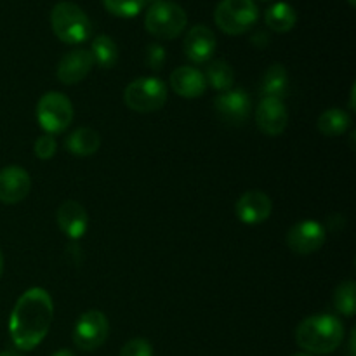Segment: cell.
<instances>
[{
	"label": "cell",
	"instance_id": "cell-18",
	"mask_svg": "<svg viewBox=\"0 0 356 356\" xmlns=\"http://www.w3.org/2000/svg\"><path fill=\"white\" fill-rule=\"evenodd\" d=\"M65 146L73 156H90L99 149L101 138L94 129L80 127L66 138Z\"/></svg>",
	"mask_w": 356,
	"mask_h": 356
},
{
	"label": "cell",
	"instance_id": "cell-21",
	"mask_svg": "<svg viewBox=\"0 0 356 356\" xmlns=\"http://www.w3.org/2000/svg\"><path fill=\"white\" fill-rule=\"evenodd\" d=\"M264 21H266V26L273 30L275 33H287L296 26L298 14L291 3L277 2L266 10Z\"/></svg>",
	"mask_w": 356,
	"mask_h": 356
},
{
	"label": "cell",
	"instance_id": "cell-13",
	"mask_svg": "<svg viewBox=\"0 0 356 356\" xmlns=\"http://www.w3.org/2000/svg\"><path fill=\"white\" fill-rule=\"evenodd\" d=\"M31 190V177L23 167L7 165L0 170V202L14 205L23 202Z\"/></svg>",
	"mask_w": 356,
	"mask_h": 356
},
{
	"label": "cell",
	"instance_id": "cell-23",
	"mask_svg": "<svg viewBox=\"0 0 356 356\" xmlns=\"http://www.w3.org/2000/svg\"><path fill=\"white\" fill-rule=\"evenodd\" d=\"M205 82L216 90H226L232 89L233 82H235V73H233L232 65L225 61V59H216L211 65L207 66V72H205Z\"/></svg>",
	"mask_w": 356,
	"mask_h": 356
},
{
	"label": "cell",
	"instance_id": "cell-16",
	"mask_svg": "<svg viewBox=\"0 0 356 356\" xmlns=\"http://www.w3.org/2000/svg\"><path fill=\"white\" fill-rule=\"evenodd\" d=\"M56 219H58L59 229L72 240H80L89 229V214L83 205L75 200L63 202L59 205Z\"/></svg>",
	"mask_w": 356,
	"mask_h": 356
},
{
	"label": "cell",
	"instance_id": "cell-20",
	"mask_svg": "<svg viewBox=\"0 0 356 356\" xmlns=\"http://www.w3.org/2000/svg\"><path fill=\"white\" fill-rule=\"evenodd\" d=\"M316 127H318L320 134H323L325 138H337L351 127V117L341 108H330L320 115L316 120Z\"/></svg>",
	"mask_w": 356,
	"mask_h": 356
},
{
	"label": "cell",
	"instance_id": "cell-9",
	"mask_svg": "<svg viewBox=\"0 0 356 356\" xmlns=\"http://www.w3.org/2000/svg\"><path fill=\"white\" fill-rule=\"evenodd\" d=\"M327 232L320 222L313 219H305L292 226L287 232V245L289 249L299 256H308V254L318 252L325 243Z\"/></svg>",
	"mask_w": 356,
	"mask_h": 356
},
{
	"label": "cell",
	"instance_id": "cell-24",
	"mask_svg": "<svg viewBox=\"0 0 356 356\" xmlns=\"http://www.w3.org/2000/svg\"><path fill=\"white\" fill-rule=\"evenodd\" d=\"M334 308L344 316H353L356 312V285L355 282H343L334 292Z\"/></svg>",
	"mask_w": 356,
	"mask_h": 356
},
{
	"label": "cell",
	"instance_id": "cell-2",
	"mask_svg": "<svg viewBox=\"0 0 356 356\" xmlns=\"http://www.w3.org/2000/svg\"><path fill=\"white\" fill-rule=\"evenodd\" d=\"M344 341V325L334 315H313L296 329V343L309 355L334 353Z\"/></svg>",
	"mask_w": 356,
	"mask_h": 356
},
{
	"label": "cell",
	"instance_id": "cell-26",
	"mask_svg": "<svg viewBox=\"0 0 356 356\" xmlns=\"http://www.w3.org/2000/svg\"><path fill=\"white\" fill-rule=\"evenodd\" d=\"M33 152L37 159L51 160L56 155V152H58V143H56V139L52 136L44 134L35 141Z\"/></svg>",
	"mask_w": 356,
	"mask_h": 356
},
{
	"label": "cell",
	"instance_id": "cell-22",
	"mask_svg": "<svg viewBox=\"0 0 356 356\" xmlns=\"http://www.w3.org/2000/svg\"><path fill=\"white\" fill-rule=\"evenodd\" d=\"M90 54H92L94 63L104 70L113 68L118 61V47L113 42V38L108 37V35H97L94 38Z\"/></svg>",
	"mask_w": 356,
	"mask_h": 356
},
{
	"label": "cell",
	"instance_id": "cell-34",
	"mask_svg": "<svg viewBox=\"0 0 356 356\" xmlns=\"http://www.w3.org/2000/svg\"><path fill=\"white\" fill-rule=\"evenodd\" d=\"M145 2H152V3H155V2H162V0H145Z\"/></svg>",
	"mask_w": 356,
	"mask_h": 356
},
{
	"label": "cell",
	"instance_id": "cell-8",
	"mask_svg": "<svg viewBox=\"0 0 356 356\" xmlns=\"http://www.w3.org/2000/svg\"><path fill=\"white\" fill-rule=\"evenodd\" d=\"M110 332L106 315L97 309H90L80 315L73 329V343L80 351H94L104 344Z\"/></svg>",
	"mask_w": 356,
	"mask_h": 356
},
{
	"label": "cell",
	"instance_id": "cell-11",
	"mask_svg": "<svg viewBox=\"0 0 356 356\" xmlns=\"http://www.w3.org/2000/svg\"><path fill=\"white\" fill-rule=\"evenodd\" d=\"M256 124L264 136L277 138L284 134L289 124V113L284 101L275 99V97H263L256 110Z\"/></svg>",
	"mask_w": 356,
	"mask_h": 356
},
{
	"label": "cell",
	"instance_id": "cell-35",
	"mask_svg": "<svg viewBox=\"0 0 356 356\" xmlns=\"http://www.w3.org/2000/svg\"><path fill=\"white\" fill-rule=\"evenodd\" d=\"M263 2H268V0H263Z\"/></svg>",
	"mask_w": 356,
	"mask_h": 356
},
{
	"label": "cell",
	"instance_id": "cell-5",
	"mask_svg": "<svg viewBox=\"0 0 356 356\" xmlns=\"http://www.w3.org/2000/svg\"><path fill=\"white\" fill-rule=\"evenodd\" d=\"M259 10L254 0H221L214 10L219 30L228 35H242L257 23Z\"/></svg>",
	"mask_w": 356,
	"mask_h": 356
},
{
	"label": "cell",
	"instance_id": "cell-30",
	"mask_svg": "<svg viewBox=\"0 0 356 356\" xmlns=\"http://www.w3.org/2000/svg\"><path fill=\"white\" fill-rule=\"evenodd\" d=\"M0 356H21V355L16 353V351H2Z\"/></svg>",
	"mask_w": 356,
	"mask_h": 356
},
{
	"label": "cell",
	"instance_id": "cell-29",
	"mask_svg": "<svg viewBox=\"0 0 356 356\" xmlns=\"http://www.w3.org/2000/svg\"><path fill=\"white\" fill-rule=\"evenodd\" d=\"M52 356H75V355H73V351L70 350H58Z\"/></svg>",
	"mask_w": 356,
	"mask_h": 356
},
{
	"label": "cell",
	"instance_id": "cell-6",
	"mask_svg": "<svg viewBox=\"0 0 356 356\" xmlns=\"http://www.w3.org/2000/svg\"><path fill=\"white\" fill-rule=\"evenodd\" d=\"M124 101L138 113H152L167 103V86L156 76H141L125 87Z\"/></svg>",
	"mask_w": 356,
	"mask_h": 356
},
{
	"label": "cell",
	"instance_id": "cell-25",
	"mask_svg": "<svg viewBox=\"0 0 356 356\" xmlns=\"http://www.w3.org/2000/svg\"><path fill=\"white\" fill-rule=\"evenodd\" d=\"M145 0H103L104 9L117 17H136L145 9Z\"/></svg>",
	"mask_w": 356,
	"mask_h": 356
},
{
	"label": "cell",
	"instance_id": "cell-10",
	"mask_svg": "<svg viewBox=\"0 0 356 356\" xmlns=\"http://www.w3.org/2000/svg\"><path fill=\"white\" fill-rule=\"evenodd\" d=\"M214 108L218 117L229 125H242L249 118L250 97L242 89H229L214 99Z\"/></svg>",
	"mask_w": 356,
	"mask_h": 356
},
{
	"label": "cell",
	"instance_id": "cell-4",
	"mask_svg": "<svg viewBox=\"0 0 356 356\" xmlns=\"http://www.w3.org/2000/svg\"><path fill=\"white\" fill-rule=\"evenodd\" d=\"M188 23V16L184 9L177 3L162 0L152 3L145 17V26L153 37L162 40H172L179 37Z\"/></svg>",
	"mask_w": 356,
	"mask_h": 356
},
{
	"label": "cell",
	"instance_id": "cell-28",
	"mask_svg": "<svg viewBox=\"0 0 356 356\" xmlns=\"http://www.w3.org/2000/svg\"><path fill=\"white\" fill-rule=\"evenodd\" d=\"M165 49L159 44H152L146 49V65L153 70V72H159V70L163 68L165 65Z\"/></svg>",
	"mask_w": 356,
	"mask_h": 356
},
{
	"label": "cell",
	"instance_id": "cell-27",
	"mask_svg": "<svg viewBox=\"0 0 356 356\" xmlns=\"http://www.w3.org/2000/svg\"><path fill=\"white\" fill-rule=\"evenodd\" d=\"M118 356H153V348L143 337H136L125 343V346L120 350Z\"/></svg>",
	"mask_w": 356,
	"mask_h": 356
},
{
	"label": "cell",
	"instance_id": "cell-15",
	"mask_svg": "<svg viewBox=\"0 0 356 356\" xmlns=\"http://www.w3.org/2000/svg\"><path fill=\"white\" fill-rule=\"evenodd\" d=\"M94 66V58L90 51L75 49L61 58L58 65V79L65 86H75L82 82Z\"/></svg>",
	"mask_w": 356,
	"mask_h": 356
},
{
	"label": "cell",
	"instance_id": "cell-32",
	"mask_svg": "<svg viewBox=\"0 0 356 356\" xmlns=\"http://www.w3.org/2000/svg\"><path fill=\"white\" fill-rule=\"evenodd\" d=\"M292 356H313V355H309V353H294Z\"/></svg>",
	"mask_w": 356,
	"mask_h": 356
},
{
	"label": "cell",
	"instance_id": "cell-14",
	"mask_svg": "<svg viewBox=\"0 0 356 356\" xmlns=\"http://www.w3.org/2000/svg\"><path fill=\"white\" fill-rule=\"evenodd\" d=\"M183 47L184 54L190 61H193L195 65H202V63H207L214 56L218 40H216V35L211 28L204 26V24H197V26L188 31Z\"/></svg>",
	"mask_w": 356,
	"mask_h": 356
},
{
	"label": "cell",
	"instance_id": "cell-33",
	"mask_svg": "<svg viewBox=\"0 0 356 356\" xmlns=\"http://www.w3.org/2000/svg\"><path fill=\"white\" fill-rule=\"evenodd\" d=\"M348 2H350V6H351V7H355V3H356V0H348Z\"/></svg>",
	"mask_w": 356,
	"mask_h": 356
},
{
	"label": "cell",
	"instance_id": "cell-17",
	"mask_svg": "<svg viewBox=\"0 0 356 356\" xmlns=\"http://www.w3.org/2000/svg\"><path fill=\"white\" fill-rule=\"evenodd\" d=\"M170 87L184 99H197L207 89L204 73L191 66H179L170 73Z\"/></svg>",
	"mask_w": 356,
	"mask_h": 356
},
{
	"label": "cell",
	"instance_id": "cell-19",
	"mask_svg": "<svg viewBox=\"0 0 356 356\" xmlns=\"http://www.w3.org/2000/svg\"><path fill=\"white\" fill-rule=\"evenodd\" d=\"M289 92V73L287 68L280 63H275L261 80V94L263 97H275V99H284Z\"/></svg>",
	"mask_w": 356,
	"mask_h": 356
},
{
	"label": "cell",
	"instance_id": "cell-7",
	"mask_svg": "<svg viewBox=\"0 0 356 356\" xmlns=\"http://www.w3.org/2000/svg\"><path fill=\"white\" fill-rule=\"evenodd\" d=\"M37 120L49 136L61 134L73 122V104L65 94L45 92L37 103Z\"/></svg>",
	"mask_w": 356,
	"mask_h": 356
},
{
	"label": "cell",
	"instance_id": "cell-3",
	"mask_svg": "<svg viewBox=\"0 0 356 356\" xmlns=\"http://www.w3.org/2000/svg\"><path fill=\"white\" fill-rule=\"evenodd\" d=\"M51 26L56 37L70 45L83 44L92 33L89 16L73 2H59L52 7Z\"/></svg>",
	"mask_w": 356,
	"mask_h": 356
},
{
	"label": "cell",
	"instance_id": "cell-1",
	"mask_svg": "<svg viewBox=\"0 0 356 356\" xmlns=\"http://www.w3.org/2000/svg\"><path fill=\"white\" fill-rule=\"evenodd\" d=\"M54 305L49 292L42 287L28 289L14 305L9 318L13 344L21 351H31L47 336L51 329Z\"/></svg>",
	"mask_w": 356,
	"mask_h": 356
},
{
	"label": "cell",
	"instance_id": "cell-31",
	"mask_svg": "<svg viewBox=\"0 0 356 356\" xmlns=\"http://www.w3.org/2000/svg\"><path fill=\"white\" fill-rule=\"evenodd\" d=\"M2 273H3V256L2 252H0V278H2Z\"/></svg>",
	"mask_w": 356,
	"mask_h": 356
},
{
	"label": "cell",
	"instance_id": "cell-12",
	"mask_svg": "<svg viewBox=\"0 0 356 356\" xmlns=\"http://www.w3.org/2000/svg\"><path fill=\"white\" fill-rule=\"evenodd\" d=\"M235 212L236 218L243 225H261V222L268 221V218L273 212V202L264 191L250 190L236 200Z\"/></svg>",
	"mask_w": 356,
	"mask_h": 356
}]
</instances>
